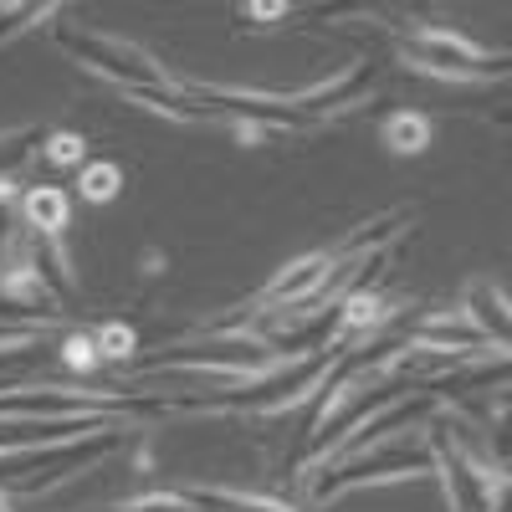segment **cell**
Masks as SVG:
<instances>
[{
  "instance_id": "cell-8",
  "label": "cell",
  "mask_w": 512,
  "mask_h": 512,
  "mask_svg": "<svg viewBox=\"0 0 512 512\" xmlns=\"http://www.w3.org/2000/svg\"><path fill=\"white\" fill-rule=\"evenodd\" d=\"M47 159L52 164H88V139H82V134H52L47 139Z\"/></svg>"
},
{
  "instance_id": "cell-5",
  "label": "cell",
  "mask_w": 512,
  "mask_h": 512,
  "mask_svg": "<svg viewBox=\"0 0 512 512\" xmlns=\"http://www.w3.org/2000/svg\"><path fill=\"white\" fill-rule=\"evenodd\" d=\"M390 313H395V308L384 303V297H374V292H354L349 303H344V328H379Z\"/></svg>"
},
{
  "instance_id": "cell-9",
  "label": "cell",
  "mask_w": 512,
  "mask_h": 512,
  "mask_svg": "<svg viewBox=\"0 0 512 512\" xmlns=\"http://www.w3.org/2000/svg\"><path fill=\"white\" fill-rule=\"evenodd\" d=\"M251 16H287V6H246Z\"/></svg>"
},
{
  "instance_id": "cell-2",
  "label": "cell",
  "mask_w": 512,
  "mask_h": 512,
  "mask_svg": "<svg viewBox=\"0 0 512 512\" xmlns=\"http://www.w3.org/2000/svg\"><path fill=\"white\" fill-rule=\"evenodd\" d=\"M21 210H26V226L41 231V236H62L67 221H72V200H67V190H57V185H36V190H26Z\"/></svg>"
},
{
  "instance_id": "cell-7",
  "label": "cell",
  "mask_w": 512,
  "mask_h": 512,
  "mask_svg": "<svg viewBox=\"0 0 512 512\" xmlns=\"http://www.w3.org/2000/svg\"><path fill=\"white\" fill-rule=\"evenodd\" d=\"M93 338H98V354H103V359H128V354H134V344H139L134 328H123V323H108V328H98Z\"/></svg>"
},
{
  "instance_id": "cell-4",
  "label": "cell",
  "mask_w": 512,
  "mask_h": 512,
  "mask_svg": "<svg viewBox=\"0 0 512 512\" xmlns=\"http://www.w3.org/2000/svg\"><path fill=\"white\" fill-rule=\"evenodd\" d=\"M118 190H123V169H118L113 159H93V164L77 169V195H82V200L108 205Z\"/></svg>"
},
{
  "instance_id": "cell-3",
  "label": "cell",
  "mask_w": 512,
  "mask_h": 512,
  "mask_svg": "<svg viewBox=\"0 0 512 512\" xmlns=\"http://www.w3.org/2000/svg\"><path fill=\"white\" fill-rule=\"evenodd\" d=\"M384 144H390V154H425V149H431V118H425V113H395L390 123H384Z\"/></svg>"
},
{
  "instance_id": "cell-6",
  "label": "cell",
  "mask_w": 512,
  "mask_h": 512,
  "mask_svg": "<svg viewBox=\"0 0 512 512\" xmlns=\"http://www.w3.org/2000/svg\"><path fill=\"white\" fill-rule=\"evenodd\" d=\"M62 359H67V369H77V374H93L98 369V338L93 333H72L67 344H62Z\"/></svg>"
},
{
  "instance_id": "cell-1",
  "label": "cell",
  "mask_w": 512,
  "mask_h": 512,
  "mask_svg": "<svg viewBox=\"0 0 512 512\" xmlns=\"http://www.w3.org/2000/svg\"><path fill=\"white\" fill-rule=\"evenodd\" d=\"M344 267V262H333L328 251H313V256H303V262H292L267 292H262V308H277V303H313L318 297V287Z\"/></svg>"
}]
</instances>
